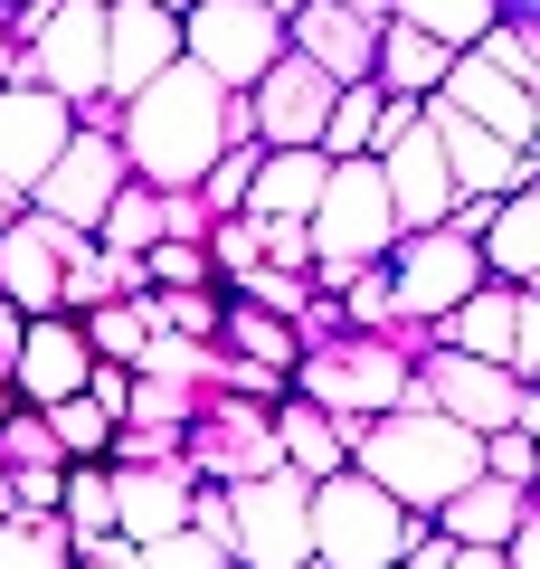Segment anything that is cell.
<instances>
[{"mask_svg": "<svg viewBox=\"0 0 540 569\" xmlns=\"http://www.w3.org/2000/svg\"><path fill=\"white\" fill-rule=\"evenodd\" d=\"M58 485H67V466H20L10 475V512H58Z\"/></svg>", "mask_w": 540, "mask_h": 569, "instance_id": "f35d334b", "label": "cell"}, {"mask_svg": "<svg viewBox=\"0 0 540 569\" xmlns=\"http://www.w3.org/2000/svg\"><path fill=\"white\" fill-rule=\"evenodd\" d=\"M152 10H171V20H180V10H190V0H152Z\"/></svg>", "mask_w": 540, "mask_h": 569, "instance_id": "c3c4849f", "label": "cell"}, {"mask_svg": "<svg viewBox=\"0 0 540 569\" xmlns=\"http://www.w3.org/2000/svg\"><path fill=\"white\" fill-rule=\"evenodd\" d=\"M104 475H114V531L123 541L180 531V512H190V475L180 466H104Z\"/></svg>", "mask_w": 540, "mask_h": 569, "instance_id": "44dd1931", "label": "cell"}, {"mask_svg": "<svg viewBox=\"0 0 540 569\" xmlns=\"http://www.w3.org/2000/svg\"><path fill=\"white\" fill-rule=\"evenodd\" d=\"M257 152H266V142H228L219 162L200 171V190H190V200H200L209 219H228V209H247V181H257Z\"/></svg>", "mask_w": 540, "mask_h": 569, "instance_id": "836d02e7", "label": "cell"}, {"mask_svg": "<svg viewBox=\"0 0 540 569\" xmlns=\"http://www.w3.org/2000/svg\"><path fill=\"white\" fill-rule=\"evenodd\" d=\"M502 20H512V29H540V0H502Z\"/></svg>", "mask_w": 540, "mask_h": 569, "instance_id": "f6af8a7d", "label": "cell"}, {"mask_svg": "<svg viewBox=\"0 0 540 569\" xmlns=\"http://www.w3.org/2000/svg\"><path fill=\"white\" fill-rule=\"evenodd\" d=\"M142 569H238L219 541H200V531H161V541H133Z\"/></svg>", "mask_w": 540, "mask_h": 569, "instance_id": "74e56055", "label": "cell"}, {"mask_svg": "<svg viewBox=\"0 0 540 569\" xmlns=\"http://www.w3.org/2000/svg\"><path fill=\"white\" fill-rule=\"evenodd\" d=\"M303 238H313V266H380L399 247V219H389L380 162H332L322 171V200L303 209Z\"/></svg>", "mask_w": 540, "mask_h": 569, "instance_id": "ba28073f", "label": "cell"}, {"mask_svg": "<svg viewBox=\"0 0 540 569\" xmlns=\"http://www.w3.org/2000/svg\"><path fill=\"white\" fill-rule=\"evenodd\" d=\"M399 408H437V418L474 427V437H493V427H531L540 437V389L512 380L502 361H464V351H408V399Z\"/></svg>", "mask_w": 540, "mask_h": 569, "instance_id": "277c9868", "label": "cell"}, {"mask_svg": "<svg viewBox=\"0 0 540 569\" xmlns=\"http://www.w3.org/2000/svg\"><path fill=\"white\" fill-rule=\"evenodd\" d=\"M96 10H114V0H96Z\"/></svg>", "mask_w": 540, "mask_h": 569, "instance_id": "816d5d0a", "label": "cell"}, {"mask_svg": "<svg viewBox=\"0 0 540 569\" xmlns=\"http://www.w3.org/2000/svg\"><path fill=\"white\" fill-rule=\"evenodd\" d=\"M104 133H114L123 171L142 190H200V171L219 162L228 142H257L247 96H228L219 77H200L190 58H171L152 86H133L123 104H104Z\"/></svg>", "mask_w": 540, "mask_h": 569, "instance_id": "6da1fadb", "label": "cell"}, {"mask_svg": "<svg viewBox=\"0 0 540 569\" xmlns=\"http://www.w3.org/2000/svg\"><path fill=\"white\" fill-rule=\"evenodd\" d=\"M67 133H77V104H58L48 86H0V181L20 190V200L67 152Z\"/></svg>", "mask_w": 540, "mask_h": 569, "instance_id": "9a60e30c", "label": "cell"}, {"mask_svg": "<svg viewBox=\"0 0 540 569\" xmlns=\"http://www.w3.org/2000/svg\"><path fill=\"white\" fill-rule=\"evenodd\" d=\"M171 58H180V20H171V10H152V0H114V10H104V96L96 104H123L133 86H152Z\"/></svg>", "mask_w": 540, "mask_h": 569, "instance_id": "ac0fdd59", "label": "cell"}, {"mask_svg": "<svg viewBox=\"0 0 540 569\" xmlns=\"http://www.w3.org/2000/svg\"><path fill=\"white\" fill-rule=\"evenodd\" d=\"M322 152H257V181H247V219H303L322 200Z\"/></svg>", "mask_w": 540, "mask_h": 569, "instance_id": "d4e9b609", "label": "cell"}, {"mask_svg": "<svg viewBox=\"0 0 540 569\" xmlns=\"http://www.w3.org/2000/svg\"><path fill=\"white\" fill-rule=\"evenodd\" d=\"M77 332H86V351H96V361H133L152 323H142V305L123 295V305H96V313H77Z\"/></svg>", "mask_w": 540, "mask_h": 569, "instance_id": "e575fe53", "label": "cell"}, {"mask_svg": "<svg viewBox=\"0 0 540 569\" xmlns=\"http://www.w3.org/2000/svg\"><path fill=\"white\" fill-rule=\"evenodd\" d=\"M332 10H341V20H360V29H380V20H389V0H332Z\"/></svg>", "mask_w": 540, "mask_h": 569, "instance_id": "b9f144b4", "label": "cell"}, {"mask_svg": "<svg viewBox=\"0 0 540 569\" xmlns=\"http://www.w3.org/2000/svg\"><path fill=\"white\" fill-rule=\"evenodd\" d=\"M20 86H48L58 104H96L104 96V10L96 0H48L39 39L20 48Z\"/></svg>", "mask_w": 540, "mask_h": 569, "instance_id": "7c38bea8", "label": "cell"}, {"mask_svg": "<svg viewBox=\"0 0 540 569\" xmlns=\"http://www.w3.org/2000/svg\"><path fill=\"white\" fill-rule=\"evenodd\" d=\"M418 351H464V361H502L512 380L540 370V284H474L456 313L408 323Z\"/></svg>", "mask_w": 540, "mask_h": 569, "instance_id": "8992f818", "label": "cell"}, {"mask_svg": "<svg viewBox=\"0 0 540 569\" xmlns=\"http://www.w3.org/2000/svg\"><path fill=\"white\" fill-rule=\"evenodd\" d=\"M266 418H276V456H284V466L303 475V485H322V475H341V466H351V456H341V418L303 408L294 389H284V399L266 408Z\"/></svg>", "mask_w": 540, "mask_h": 569, "instance_id": "cb8c5ba5", "label": "cell"}, {"mask_svg": "<svg viewBox=\"0 0 540 569\" xmlns=\"http://www.w3.org/2000/svg\"><path fill=\"white\" fill-rule=\"evenodd\" d=\"M427 522H437L456 550H502L521 522H531V493H521V485H493V475H474V485H464V493H446V503L427 512Z\"/></svg>", "mask_w": 540, "mask_h": 569, "instance_id": "ffe728a7", "label": "cell"}, {"mask_svg": "<svg viewBox=\"0 0 540 569\" xmlns=\"http://www.w3.org/2000/svg\"><path fill=\"white\" fill-rule=\"evenodd\" d=\"M20 209H29V200H20V190H10V181H0V228H10V219H20Z\"/></svg>", "mask_w": 540, "mask_h": 569, "instance_id": "bcb514c9", "label": "cell"}, {"mask_svg": "<svg viewBox=\"0 0 540 569\" xmlns=\"http://www.w3.org/2000/svg\"><path fill=\"white\" fill-rule=\"evenodd\" d=\"M370 162H380V190H389V219H399V238H408V228H446L456 181H446V162H437V142H427V123H408L399 142H380Z\"/></svg>", "mask_w": 540, "mask_h": 569, "instance_id": "d6986e66", "label": "cell"}, {"mask_svg": "<svg viewBox=\"0 0 540 569\" xmlns=\"http://www.w3.org/2000/svg\"><path fill=\"white\" fill-rule=\"evenodd\" d=\"M389 569H399V560H389Z\"/></svg>", "mask_w": 540, "mask_h": 569, "instance_id": "f5cc1de1", "label": "cell"}, {"mask_svg": "<svg viewBox=\"0 0 540 569\" xmlns=\"http://www.w3.org/2000/svg\"><path fill=\"white\" fill-rule=\"evenodd\" d=\"M0 305L10 313H58V257H48V238H39L29 209L0 228Z\"/></svg>", "mask_w": 540, "mask_h": 569, "instance_id": "603a6c76", "label": "cell"}, {"mask_svg": "<svg viewBox=\"0 0 540 569\" xmlns=\"http://www.w3.org/2000/svg\"><path fill=\"white\" fill-rule=\"evenodd\" d=\"M39 418H48V437H58V456H67V466H86V456L104 466V437H114V418H104V408L86 399V389H77V399H58V408H39Z\"/></svg>", "mask_w": 540, "mask_h": 569, "instance_id": "4dcf8cb0", "label": "cell"}, {"mask_svg": "<svg viewBox=\"0 0 540 569\" xmlns=\"http://www.w3.org/2000/svg\"><path fill=\"white\" fill-rule=\"evenodd\" d=\"M0 86H20V48H10V20H0Z\"/></svg>", "mask_w": 540, "mask_h": 569, "instance_id": "ee69618b", "label": "cell"}, {"mask_svg": "<svg viewBox=\"0 0 540 569\" xmlns=\"http://www.w3.org/2000/svg\"><path fill=\"white\" fill-rule=\"evenodd\" d=\"M58 522H67V541H86V531H114V475L86 456V466H67V485H58Z\"/></svg>", "mask_w": 540, "mask_h": 569, "instance_id": "f546056e", "label": "cell"}, {"mask_svg": "<svg viewBox=\"0 0 540 569\" xmlns=\"http://www.w3.org/2000/svg\"><path fill=\"white\" fill-rule=\"evenodd\" d=\"M0 512H10V475H0Z\"/></svg>", "mask_w": 540, "mask_h": 569, "instance_id": "f907efd6", "label": "cell"}, {"mask_svg": "<svg viewBox=\"0 0 540 569\" xmlns=\"http://www.w3.org/2000/svg\"><path fill=\"white\" fill-rule=\"evenodd\" d=\"M427 104H446V114H464V123H483V133L521 142V152L540 142V96H521L512 77H493L474 48H464V58H446V77H437V96H427Z\"/></svg>", "mask_w": 540, "mask_h": 569, "instance_id": "e0dca14e", "label": "cell"}, {"mask_svg": "<svg viewBox=\"0 0 540 569\" xmlns=\"http://www.w3.org/2000/svg\"><path fill=\"white\" fill-rule=\"evenodd\" d=\"M0 569H77L58 512H0Z\"/></svg>", "mask_w": 540, "mask_h": 569, "instance_id": "83f0119b", "label": "cell"}, {"mask_svg": "<svg viewBox=\"0 0 540 569\" xmlns=\"http://www.w3.org/2000/svg\"><path fill=\"white\" fill-rule=\"evenodd\" d=\"M474 58L493 67V77H512L521 96H540V29H512V20H493V29L474 39Z\"/></svg>", "mask_w": 540, "mask_h": 569, "instance_id": "d6a6232c", "label": "cell"}, {"mask_svg": "<svg viewBox=\"0 0 540 569\" xmlns=\"http://www.w3.org/2000/svg\"><path fill=\"white\" fill-rule=\"evenodd\" d=\"M332 96H341V86L284 48V58L247 86V123H257L266 152H313V142H322V114H332Z\"/></svg>", "mask_w": 540, "mask_h": 569, "instance_id": "5bb4252c", "label": "cell"}, {"mask_svg": "<svg viewBox=\"0 0 540 569\" xmlns=\"http://www.w3.org/2000/svg\"><path fill=\"white\" fill-rule=\"evenodd\" d=\"M351 475H370L408 522H427L446 493H464L483 475V437L437 418V408H389V418H370L351 437Z\"/></svg>", "mask_w": 540, "mask_h": 569, "instance_id": "7a4b0ae2", "label": "cell"}, {"mask_svg": "<svg viewBox=\"0 0 540 569\" xmlns=\"http://www.w3.org/2000/svg\"><path fill=\"white\" fill-rule=\"evenodd\" d=\"M86 399H96L104 418H123V399H133V370H123V361H96V370H86Z\"/></svg>", "mask_w": 540, "mask_h": 569, "instance_id": "60d3db41", "label": "cell"}, {"mask_svg": "<svg viewBox=\"0 0 540 569\" xmlns=\"http://www.w3.org/2000/svg\"><path fill=\"white\" fill-rule=\"evenodd\" d=\"M380 266H389V305H399V323H437V313H456L474 284H493L464 228H408Z\"/></svg>", "mask_w": 540, "mask_h": 569, "instance_id": "30bf717a", "label": "cell"}, {"mask_svg": "<svg viewBox=\"0 0 540 569\" xmlns=\"http://www.w3.org/2000/svg\"><path fill=\"white\" fill-rule=\"evenodd\" d=\"M341 332H399V305H389V266H351V284L332 295Z\"/></svg>", "mask_w": 540, "mask_h": 569, "instance_id": "1f68e13d", "label": "cell"}, {"mask_svg": "<svg viewBox=\"0 0 540 569\" xmlns=\"http://www.w3.org/2000/svg\"><path fill=\"white\" fill-rule=\"evenodd\" d=\"M303 475L276 466V475H247V485H228V531L219 550L238 569H322L313 560V531H303Z\"/></svg>", "mask_w": 540, "mask_h": 569, "instance_id": "52a82bcc", "label": "cell"}, {"mask_svg": "<svg viewBox=\"0 0 540 569\" xmlns=\"http://www.w3.org/2000/svg\"><path fill=\"white\" fill-rule=\"evenodd\" d=\"M266 10H276V20H294V10H303V0H266Z\"/></svg>", "mask_w": 540, "mask_h": 569, "instance_id": "7dc6e473", "label": "cell"}, {"mask_svg": "<svg viewBox=\"0 0 540 569\" xmlns=\"http://www.w3.org/2000/svg\"><path fill=\"white\" fill-rule=\"evenodd\" d=\"M86 370H96L86 332L67 323V313H29L20 351H10V399H20V408H58V399L86 389Z\"/></svg>", "mask_w": 540, "mask_h": 569, "instance_id": "2e32d148", "label": "cell"}, {"mask_svg": "<svg viewBox=\"0 0 540 569\" xmlns=\"http://www.w3.org/2000/svg\"><path fill=\"white\" fill-rule=\"evenodd\" d=\"M96 247H104V257H142V247H161V190L123 181L114 200H104V219H96Z\"/></svg>", "mask_w": 540, "mask_h": 569, "instance_id": "f1b7e54d", "label": "cell"}, {"mask_svg": "<svg viewBox=\"0 0 540 569\" xmlns=\"http://www.w3.org/2000/svg\"><path fill=\"white\" fill-rule=\"evenodd\" d=\"M20 466H67L39 408H10V418H0V475H20Z\"/></svg>", "mask_w": 540, "mask_h": 569, "instance_id": "d590c367", "label": "cell"}, {"mask_svg": "<svg viewBox=\"0 0 540 569\" xmlns=\"http://www.w3.org/2000/svg\"><path fill=\"white\" fill-rule=\"evenodd\" d=\"M180 58L200 67V77H219L228 96H247L284 58V20L266 0H190L180 10Z\"/></svg>", "mask_w": 540, "mask_h": 569, "instance_id": "9c48e42d", "label": "cell"}, {"mask_svg": "<svg viewBox=\"0 0 540 569\" xmlns=\"http://www.w3.org/2000/svg\"><path fill=\"white\" fill-rule=\"evenodd\" d=\"M77 569H142V550L123 541V531H86V541H77Z\"/></svg>", "mask_w": 540, "mask_h": 569, "instance_id": "ab89813d", "label": "cell"}, {"mask_svg": "<svg viewBox=\"0 0 540 569\" xmlns=\"http://www.w3.org/2000/svg\"><path fill=\"white\" fill-rule=\"evenodd\" d=\"M10 408H20V399H10V389H0V418H10Z\"/></svg>", "mask_w": 540, "mask_h": 569, "instance_id": "681fc988", "label": "cell"}, {"mask_svg": "<svg viewBox=\"0 0 540 569\" xmlns=\"http://www.w3.org/2000/svg\"><path fill=\"white\" fill-rule=\"evenodd\" d=\"M133 181L123 171V152H114V133H104V104H77V133H67V152L39 171V190H29V209L39 219H67V228H86L96 238V219H104V200Z\"/></svg>", "mask_w": 540, "mask_h": 569, "instance_id": "8fae6325", "label": "cell"}, {"mask_svg": "<svg viewBox=\"0 0 540 569\" xmlns=\"http://www.w3.org/2000/svg\"><path fill=\"white\" fill-rule=\"evenodd\" d=\"M389 20H408V29H427V39H437L446 58H464V48H474L483 29L502 20V0H389Z\"/></svg>", "mask_w": 540, "mask_h": 569, "instance_id": "484cf974", "label": "cell"}, {"mask_svg": "<svg viewBox=\"0 0 540 569\" xmlns=\"http://www.w3.org/2000/svg\"><path fill=\"white\" fill-rule=\"evenodd\" d=\"M474 257H483V276H493V284H540V190L493 200V219H483Z\"/></svg>", "mask_w": 540, "mask_h": 569, "instance_id": "7402d4cb", "label": "cell"}, {"mask_svg": "<svg viewBox=\"0 0 540 569\" xmlns=\"http://www.w3.org/2000/svg\"><path fill=\"white\" fill-rule=\"evenodd\" d=\"M219 351L228 361H257V370H294V323H276V313H257V305H228L219 313Z\"/></svg>", "mask_w": 540, "mask_h": 569, "instance_id": "4316f807", "label": "cell"}, {"mask_svg": "<svg viewBox=\"0 0 540 569\" xmlns=\"http://www.w3.org/2000/svg\"><path fill=\"white\" fill-rule=\"evenodd\" d=\"M446 569H512L502 550H446Z\"/></svg>", "mask_w": 540, "mask_h": 569, "instance_id": "7bdbcfd3", "label": "cell"}, {"mask_svg": "<svg viewBox=\"0 0 540 569\" xmlns=\"http://www.w3.org/2000/svg\"><path fill=\"white\" fill-rule=\"evenodd\" d=\"M408 351H418V332H332V342H303L294 370H284V389H294L303 408H322V418H389V408L408 399Z\"/></svg>", "mask_w": 540, "mask_h": 569, "instance_id": "3957f363", "label": "cell"}, {"mask_svg": "<svg viewBox=\"0 0 540 569\" xmlns=\"http://www.w3.org/2000/svg\"><path fill=\"white\" fill-rule=\"evenodd\" d=\"M418 123H427V142H437L456 200H512V190H540V152H521V142L483 133V123L446 114V104H418Z\"/></svg>", "mask_w": 540, "mask_h": 569, "instance_id": "4fadbf2b", "label": "cell"}, {"mask_svg": "<svg viewBox=\"0 0 540 569\" xmlns=\"http://www.w3.org/2000/svg\"><path fill=\"white\" fill-rule=\"evenodd\" d=\"M303 531H313V560H322V569H389L418 522H408L370 475L341 466V475H322V485L303 493Z\"/></svg>", "mask_w": 540, "mask_h": 569, "instance_id": "5b68a950", "label": "cell"}, {"mask_svg": "<svg viewBox=\"0 0 540 569\" xmlns=\"http://www.w3.org/2000/svg\"><path fill=\"white\" fill-rule=\"evenodd\" d=\"M531 466H540V437H531V427H493V437H483V475H493V485L531 493Z\"/></svg>", "mask_w": 540, "mask_h": 569, "instance_id": "8d00e7d4", "label": "cell"}]
</instances>
